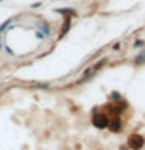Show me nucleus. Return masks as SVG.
Listing matches in <instances>:
<instances>
[{"mask_svg":"<svg viewBox=\"0 0 145 150\" xmlns=\"http://www.w3.org/2000/svg\"><path fill=\"white\" fill-rule=\"evenodd\" d=\"M145 144V139L140 134H131L128 138V147L131 150H140Z\"/></svg>","mask_w":145,"mask_h":150,"instance_id":"1","label":"nucleus"},{"mask_svg":"<svg viewBox=\"0 0 145 150\" xmlns=\"http://www.w3.org/2000/svg\"><path fill=\"white\" fill-rule=\"evenodd\" d=\"M92 124L97 127V128H106L108 124H109V120H108L106 114H103V112H94L92 116Z\"/></svg>","mask_w":145,"mask_h":150,"instance_id":"2","label":"nucleus"},{"mask_svg":"<svg viewBox=\"0 0 145 150\" xmlns=\"http://www.w3.org/2000/svg\"><path fill=\"white\" fill-rule=\"evenodd\" d=\"M108 125H109V128H111V131H115V133H119V131L122 130V124H120V120L119 119H114V120H112L111 122V124H108Z\"/></svg>","mask_w":145,"mask_h":150,"instance_id":"3","label":"nucleus"},{"mask_svg":"<svg viewBox=\"0 0 145 150\" xmlns=\"http://www.w3.org/2000/svg\"><path fill=\"white\" fill-rule=\"evenodd\" d=\"M37 27L42 30L41 33H44V35H50V28H49V25H47L45 22H39V23H37Z\"/></svg>","mask_w":145,"mask_h":150,"instance_id":"4","label":"nucleus"},{"mask_svg":"<svg viewBox=\"0 0 145 150\" xmlns=\"http://www.w3.org/2000/svg\"><path fill=\"white\" fill-rule=\"evenodd\" d=\"M50 84L49 83H34L33 84V89H49Z\"/></svg>","mask_w":145,"mask_h":150,"instance_id":"5","label":"nucleus"},{"mask_svg":"<svg viewBox=\"0 0 145 150\" xmlns=\"http://www.w3.org/2000/svg\"><path fill=\"white\" fill-rule=\"evenodd\" d=\"M144 61H145V50H142V53H140L139 56H137V58H136V63H144Z\"/></svg>","mask_w":145,"mask_h":150,"instance_id":"6","label":"nucleus"},{"mask_svg":"<svg viewBox=\"0 0 145 150\" xmlns=\"http://www.w3.org/2000/svg\"><path fill=\"white\" fill-rule=\"evenodd\" d=\"M11 22H13V19H8L6 22H3L2 25H0V33H2L3 30H6V27H8V25H9V23H11Z\"/></svg>","mask_w":145,"mask_h":150,"instance_id":"7","label":"nucleus"},{"mask_svg":"<svg viewBox=\"0 0 145 150\" xmlns=\"http://www.w3.org/2000/svg\"><path fill=\"white\" fill-rule=\"evenodd\" d=\"M111 98H112L114 102H119V100H120V94H119V92H112V94H111Z\"/></svg>","mask_w":145,"mask_h":150,"instance_id":"8","label":"nucleus"},{"mask_svg":"<svg viewBox=\"0 0 145 150\" xmlns=\"http://www.w3.org/2000/svg\"><path fill=\"white\" fill-rule=\"evenodd\" d=\"M44 36H45V35H44V33H41V31L36 33V38H37V39H44Z\"/></svg>","mask_w":145,"mask_h":150,"instance_id":"9","label":"nucleus"},{"mask_svg":"<svg viewBox=\"0 0 145 150\" xmlns=\"http://www.w3.org/2000/svg\"><path fill=\"white\" fill-rule=\"evenodd\" d=\"M105 63H106V61H105V59H101V61H98V64L95 66V69H100V67H101V66H103V64H105Z\"/></svg>","mask_w":145,"mask_h":150,"instance_id":"10","label":"nucleus"},{"mask_svg":"<svg viewBox=\"0 0 145 150\" xmlns=\"http://www.w3.org/2000/svg\"><path fill=\"white\" fill-rule=\"evenodd\" d=\"M142 44H144L142 41H136V42H134V45H136V47H139V45H142Z\"/></svg>","mask_w":145,"mask_h":150,"instance_id":"11","label":"nucleus"},{"mask_svg":"<svg viewBox=\"0 0 145 150\" xmlns=\"http://www.w3.org/2000/svg\"><path fill=\"white\" fill-rule=\"evenodd\" d=\"M5 50H6L9 55H13V52H11V49H9V47H5Z\"/></svg>","mask_w":145,"mask_h":150,"instance_id":"12","label":"nucleus"},{"mask_svg":"<svg viewBox=\"0 0 145 150\" xmlns=\"http://www.w3.org/2000/svg\"><path fill=\"white\" fill-rule=\"evenodd\" d=\"M0 49H2V44H0Z\"/></svg>","mask_w":145,"mask_h":150,"instance_id":"13","label":"nucleus"},{"mask_svg":"<svg viewBox=\"0 0 145 150\" xmlns=\"http://www.w3.org/2000/svg\"><path fill=\"white\" fill-rule=\"evenodd\" d=\"M0 2H3V0H0Z\"/></svg>","mask_w":145,"mask_h":150,"instance_id":"14","label":"nucleus"}]
</instances>
